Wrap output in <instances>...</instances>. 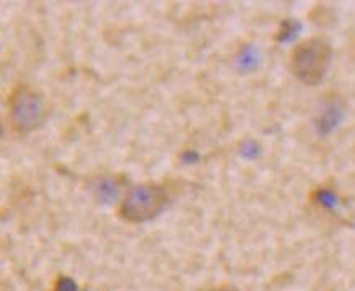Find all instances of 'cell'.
<instances>
[{
  "instance_id": "cell-1",
  "label": "cell",
  "mask_w": 355,
  "mask_h": 291,
  "mask_svg": "<svg viewBox=\"0 0 355 291\" xmlns=\"http://www.w3.org/2000/svg\"><path fill=\"white\" fill-rule=\"evenodd\" d=\"M168 191L158 182H140L125 192L118 213L124 222L140 224L158 217L168 205Z\"/></svg>"
},
{
  "instance_id": "cell-2",
  "label": "cell",
  "mask_w": 355,
  "mask_h": 291,
  "mask_svg": "<svg viewBox=\"0 0 355 291\" xmlns=\"http://www.w3.org/2000/svg\"><path fill=\"white\" fill-rule=\"evenodd\" d=\"M333 49L328 41L310 37L293 48L291 54V70L305 85H318L328 72Z\"/></svg>"
},
{
  "instance_id": "cell-3",
  "label": "cell",
  "mask_w": 355,
  "mask_h": 291,
  "mask_svg": "<svg viewBox=\"0 0 355 291\" xmlns=\"http://www.w3.org/2000/svg\"><path fill=\"white\" fill-rule=\"evenodd\" d=\"M43 98L30 85L17 87L8 98V122L18 134L35 130L43 121Z\"/></svg>"
},
{
  "instance_id": "cell-4",
  "label": "cell",
  "mask_w": 355,
  "mask_h": 291,
  "mask_svg": "<svg viewBox=\"0 0 355 291\" xmlns=\"http://www.w3.org/2000/svg\"><path fill=\"white\" fill-rule=\"evenodd\" d=\"M340 119H343V109H340L338 101H328L321 109L316 119V130L321 135H326L338 127Z\"/></svg>"
},
{
  "instance_id": "cell-5",
  "label": "cell",
  "mask_w": 355,
  "mask_h": 291,
  "mask_svg": "<svg viewBox=\"0 0 355 291\" xmlns=\"http://www.w3.org/2000/svg\"><path fill=\"white\" fill-rule=\"evenodd\" d=\"M311 199L316 205L323 206L326 210H331L334 209V206H338V202H339L338 194H336L334 189H331V187H318V189L313 192Z\"/></svg>"
},
{
  "instance_id": "cell-6",
  "label": "cell",
  "mask_w": 355,
  "mask_h": 291,
  "mask_svg": "<svg viewBox=\"0 0 355 291\" xmlns=\"http://www.w3.org/2000/svg\"><path fill=\"white\" fill-rule=\"evenodd\" d=\"M298 28H300V25H297L295 21L292 20H287L282 23V28L279 30V35H277V41H280V43H286V41H291L293 36L297 35Z\"/></svg>"
},
{
  "instance_id": "cell-7",
  "label": "cell",
  "mask_w": 355,
  "mask_h": 291,
  "mask_svg": "<svg viewBox=\"0 0 355 291\" xmlns=\"http://www.w3.org/2000/svg\"><path fill=\"white\" fill-rule=\"evenodd\" d=\"M55 291H77V286L73 283V280L70 279H60L58 286H55Z\"/></svg>"
},
{
  "instance_id": "cell-8",
  "label": "cell",
  "mask_w": 355,
  "mask_h": 291,
  "mask_svg": "<svg viewBox=\"0 0 355 291\" xmlns=\"http://www.w3.org/2000/svg\"><path fill=\"white\" fill-rule=\"evenodd\" d=\"M210 291H236V290L228 288V286H222V288H216V290H210Z\"/></svg>"
}]
</instances>
